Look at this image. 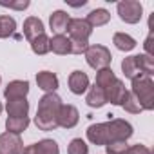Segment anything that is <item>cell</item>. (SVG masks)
<instances>
[{
	"label": "cell",
	"mask_w": 154,
	"mask_h": 154,
	"mask_svg": "<svg viewBox=\"0 0 154 154\" xmlns=\"http://www.w3.org/2000/svg\"><path fill=\"white\" fill-rule=\"evenodd\" d=\"M62 107V100L56 93H45L38 102V111L35 123L40 131H54L58 127V111Z\"/></svg>",
	"instance_id": "1"
},
{
	"label": "cell",
	"mask_w": 154,
	"mask_h": 154,
	"mask_svg": "<svg viewBox=\"0 0 154 154\" xmlns=\"http://www.w3.org/2000/svg\"><path fill=\"white\" fill-rule=\"evenodd\" d=\"M131 93L136 96L143 111H152L154 109V82L150 76H138L132 80Z\"/></svg>",
	"instance_id": "2"
},
{
	"label": "cell",
	"mask_w": 154,
	"mask_h": 154,
	"mask_svg": "<svg viewBox=\"0 0 154 154\" xmlns=\"http://www.w3.org/2000/svg\"><path fill=\"white\" fill-rule=\"evenodd\" d=\"M103 125H105L107 143L109 141H127L134 132L132 125L129 122H125V120H120V118H109V122H105Z\"/></svg>",
	"instance_id": "3"
},
{
	"label": "cell",
	"mask_w": 154,
	"mask_h": 154,
	"mask_svg": "<svg viewBox=\"0 0 154 154\" xmlns=\"http://www.w3.org/2000/svg\"><path fill=\"white\" fill-rule=\"evenodd\" d=\"M85 60L87 63L93 67V69H103V67H109L112 56H111V51L105 47V45H89L87 51H85Z\"/></svg>",
	"instance_id": "4"
},
{
	"label": "cell",
	"mask_w": 154,
	"mask_h": 154,
	"mask_svg": "<svg viewBox=\"0 0 154 154\" xmlns=\"http://www.w3.org/2000/svg\"><path fill=\"white\" fill-rule=\"evenodd\" d=\"M143 8L138 0H123L118 4V15L125 24H138L141 20Z\"/></svg>",
	"instance_id": "5"
},
{
	"label": "cell",
	"mask_w": 154,
	"mask_h": 154,
	"mask_svg": "<svg viewBox=\"0 0 154 154\" xmlns=\"http://www.w3.org/2000/svg\"><path fill=\"white\" fill-rule=\"evenodd\" d=\"M24 143L20 134L4 132L0 134V154H22Z\"/></svg>",
	"instance_id": "6"
},
{
	"label": "cell",
	"mask_w": 154,
	"mask_h": 154,
	"mask_svg": "<svg viewBox=\"0 0 154 154\" xmlns=\"http://www.w3.org/2000/svg\"><path fill=\"white\" fill-rule=\"evenodd\" d=\"M67 33L71 35V38L87 40L91 36V33H93V27L84 18H71L69 24H67Z\"/></svg>",
	"instance_id": "7"
},
{
	"label": "cell",
	"mask_w": 154,
	"mask_h": 154,
	"mask_svg": "<svg viewBox=\"0 0 154 154\" xmlns=\"http://www.w3.org/2000/svg\"><path fill=\"white\" fill-rule=\"evenodd\" d=\"M80 120V114H78V109L74 105H63L60 107L58 111V127H63V129H72Z\"/></svg>",
	"instance_id": "8"
},
{
	"label": "cell",
	"mask_w": 154,
	"mask_h": 154,
	"mask_svg": "<svg viewBox=\"0 0 154 154\" xmlns=\"http://www.w3.org/2000/svg\"><path fill=\"white\" fill-rule=\"evenodd\" d=\"M127 94H129V91L125 89V84H123L122 80H118V78H116V82H114L112 85H109V87L105 89V98H107V102H111L112 105H123Z\"/></svg>",
	"instance_id": "9"
},
{
	"label": "cell",
	"mask_w": 154,
	"mask_h": 154,
	"mask_svg": "<svg viewBox=\"0 0 154 154\" xmlns=\"http://www.w3.org/2000/svg\"><path fill=\"white\" fill-rule=\"evenodd\" d=\"M22 154H60V149L54 140H42L38 143L27 145Z\"/></svg>",
	"instance_id": "10"
},
{
	"label": "cell",
	"mask_w": 154,
	"mask_h": 154,
	"mask_svg": "<svg viewBox=\"0 0 154 154\" xmlns=\"http://www.w3.org/2000/svg\"><path fill=\"white\" fill-rule=\"evenodd\" d=\"M69 89L72 94H82L89 89V76L84 71H72L69 74Z\"/></svg>",
	"instance_id": "11"
},
{
	"label": "cell",
	"mask_w": 154,
	"mask_h": 154,
	"mask_svg": "<svg viewBox=\"0 0 154 154\" xmlns=\"http://www.w3.org/2000/svg\"><path fill=\"white\" fill-rule=\"evenodd\" d=\"M29 93V82L26 80H13L8 84L6 91H4V96L8 100H17V98H26Z\"/></svg>",
	"instance_id": "12"
},
{
	"label": "cell",
	"mask_w": 154,
	"mask_h": 154,
	"mask_svg": "<svg viewBox=\"0 0 154 154\" xmlns=\"http://www.w3.org/2000/svg\"><path fill=\"white\" fill-rule=\"evenodd\" d=\"M8 114L9 118H24L29 112V102L26 98H17V100H8Z\"/></svg>",
	"instance_id": "13"
},
{
	"label": "cell",
	"mask_w": 154,
	"mask_h": 154,
	"mask_svg": "<svg viewBox=\"0 0 154 154\" xmlns=\"http://www.w3.org/2000/svg\"><path fill=\"white\" fill-rule=\"evenodd\" d=\"M36 84L42 91L45 93H54L58 89V78H56V74L51 72V71H42L36 74Z\"/></svg>",
	"instance_id": "14"
},
{
	"label": "cell",
	"mask_w": 154,
	"mask_h": 154,
	"mask_svg": "<svg viewBox=\"0 0 154 154\" xmlns=\"http://www.w3.org/2000/svg\"><path fill=\"white\" fill-rule=\"evenodd\" d=\"M40 35H44V22L40 18H36V17L26 18V22H24V36L31 42L33 38H36Z\"/></svg>",
	"instance_id": "15"
},
{
	"label": "cell",
	"mask_w": 154,
	"mask_h": 154,
	"mask_svg": "<svg viewBox=\"0 0 154 154\" xmlns=\"http://www.w3.org/2000/svg\"><path fill=\"white\" fill-rule=\"evenodd\" d=\"M69 15L65 11H54L49 17V26L56 35H62L63 31H67V24H69Z\"/></svg>",
	"instance_id": "16"
},
{
	"label": "cell",
	"mask_w": 154,
	"mask_h": 154,
	"mask_svg": "<svg viewBox=\"0 0 154 154\" xmlns=\"http://www.w3.org/2000/svg\"><path fill=\"white\" fill-rule=\"evenodd\" d=\"M49 51L54 54H69L71 53V40L63 35H56L49 38Z\"/></svg>",
	"instance_id": "17"
},
{
	"label": "cell",
	"mask_w": 154,
	"mask_h": 154,
	"mask_svg": "<svg viewBox=\"0 0 154 154\" xmlns=\"http://www.w3.org/2000/svg\"><path fill=\"white\" fill-rule=\"evenodd\" d=\"M85 102H87L89 107H96V109H98V107H103V105L107 103L105 91H103L102 87H98V85H93V87L89 89V93H87Z\"/></svg>",
	"instance_id": "18"
},
{
	"label": "cell",
	"mask_w": 154,
	"mask_h": 154,
	"mask_svg": "<svg viewBox=\"0 0 154 154\" xmlns=\"http://www.w3.org/2000/svg\"><path fill=\"white\" fill-rule=\"evenodd\" d=\"M87 138L91 143L94 145H105L107 138H105V125L103 123H93L87 127Z\"/></svg>",
	"instance_id": "19"
},
{
	"label": "cell",
	"mask_w": 154,
	"mask_h": 154,
	"mask_svg": "<svg viewBox=\"0 0 154 154\" xmlns=\"http://www.w3.org/2000/svg\"><path fill=\"white\" fill-rule=\"evenodd\" d=\"M122 71H123V74L127 76V78H131V80L138 78V76H145V74L140 71L138 56H129V58H125V60L122 62Z\"/></svg>",
	"instance_id": "20"
},
{
	"label": "cell",
	"mask_w": 154,
	"mask_h": 154,
	"mask_svg": "<svg viewBox=\"0 0 154 154\" xmlns=\"http://www.w3.org/2000/svg\"><path fill=\"white\" fill-rule=\"evenodd\" d=\"M114 82H116V76H114V72H112L111 67H103V69H100V71L96 72V82H94V85L102 87L103 91H105L109 85H112Z\"/></svg>",
	"instance_id": "21"
},
{
	"label": "cell",
	"mask_w": 154,
	"mask_h": 154,
	"mask_svg": "<svg viewBox=\"0 0 154 154\" xmlns=\"http://www.w3.org/2000/svg\"><path fill=\"white\" fill-rule=\"evenodd\" d=\"M111 20V15L107 9H93L89 15H87V22L91 27H100V26H105L107 22Z\"/></svg>",
	"instance_id": "22"
},
{
	"label": "cell",
	"mask_w": 154,
	"mask_h": 154,
	"mask_svg": "<svg viewBox=\"0 0 154 154\" xmlns=\"http://www.w3.org/2000/svg\"><path fill=\"white\" fill-rule=\"evenodd\" d=\"M112 44L120 49V51H132L136 47V40L131 36V35H125V33H116L112 36Z\"/></svg>",
	"instance_id": "23"
},
{
	"label": "cell",
	"mask_w": 154,
	"mask_h": 154,
	"mask_svg": "<svg viewBox=\"0 0 154 154\" xmlns=\"http://www.w3.org/2000/svg\"><path fill=\"white\" fill-rule=\"evenodd\" d=\"M29 125V118L24 116V118H8L6 120V129L8 132H13V134H20L27 129Z\"/></svg>",
	"instance_id": "24"
},
{
	"label": "cell",
	"mask_w": 154,
	"mask_h": 154,
	"mask_svg": "<svg viewBox=\"0 0 154 154\" xmlns=\"http://www.w3.org/2000/svg\"><path fill=\"white\" fill-rule=\"evenodd\" d=\"M31 49H33L35 54H45L49 51V38H47V35L44 33V35L33 38L31 40Z\"/></svg>",
	"instance_id": "25"
},
{
	"label": "cell",
	"mask_w": 154,
	"mask_h": 154,
	"mask_svg": "<svg viewBox=\"0 0 154 154\" xmlns=\"http://www.w3.org/2000/svg\"><path fill=\"white\" fill-rule=\"evenodd\" d=\"M17 22L11 17H0V38H8L15 33Z\"/></svg>",
	"instance_id": "26"
},
{
	"label": "cell",
	"mask_w": 154,
	"mask_h": 154,
	"mask_svg": "<svg viewBox=\"0 0 154 154\" xmlns=\"http://www.w3.org/2000/svg\"><path fill=\"white\" fill-rule=\"evenodd\" d=\"M138 56V65H140V71L145 74V76H150L154 72V58L149 56V54H136Z\"/></svg>",
	"instance_id": "27"
},
{
	"label": "cell",
	"mask_w": 154,
	"mask_h": 154,
	"mask_svg": "<svg viewBox=\"0 0 154 154\" xmlns=\"http://www.w3.org/2000/svg\"><path fill=\"white\" fill-rule=\"evenodd\" d=\"M87 152H89V147L82 138H74L67 147V154H87Z\"/></svg>",
	"instance_id": "28"
},
{
	"label": "cell",
	"mask_w": 154,
	"mask_h": 154,
	"mask_svg": "<svg viewBox=\"0 0 154 154\" xmlns=\"http://www.w3.org/2000/svg\"><path fill=\"white\" fill-rule=\"evenodd\" d=\"M127 112H131V114H140L143 109H141V105H140V102L136 100V96L132 94V93H129L127 94V98H125V102H123V105H122Z\"/></svg>",
	"instance_id": "29"
},
{
	"label": "cell",
	"mask_w": 154,
	"mask_h": 154,
	"mask_svg": "<svg viewBox=\"0 0 154 154\" xmlns=\"http://www.w3.org/2000/svg\"><path fill=\"white\" fill-rule=\"evenodd\" d=\"M107 154H125L127 152V141H109L105 145Z\"/></svg>",
	"instance_id": "30"
},
{
	"label": "cell",
	"mask_w": 154,
	"mask_h": 154,
	"mask_svg": "<svg viewBox=\"0 0 154 154\" xmlns=\"http://www.w3.org/2000/svg\"><path fill=\"white\" fill-rule=\"evenodd\" d=\"M71 40V53L72 54H85L87 47H89V42L87 40H78V38H69Z\"/></svg>",
	"instance_id": "31"
},
{
	"label": "cell",
	"mask_w": 154,
	"mask_h": 154,
	"mask_svg": "<svg viewBox=\"0 0 154 154\" xmlns=\"http://www.w3.org/2000/svg\"><path fill=\"white\" fill-rule=\"evenodd\" d=\"M0 6L11 8V9H26L29 8V0H20V2H4V0H0Z\"/></svg>",
	"instance_id": "32"
},
{
	"label": "cell",
	"mask_w": 154,
	"mask_h": 154,
	"mask_svg": "<svg viewBox=\"0 0 154 154\" xmlns=\"http://www.w3.org/2000/svg\"><path fill=\"white\" fill-rule=\"evenodd\" d=\"M125 154H150V150L145 147V145H132V147H129L127 149V152Z\"/></svg>",
	"instance_id": "33"
},
{
	"label": "cell",
	"mask_w": 154,
	"mask_h": 154,
	"mask_svg": "<svg viewBox=\"0 0 154 154\" xmlns=\"http://www.w3.org/2000/svg\"><path fill=\"white\" fill-rule=\"evenodd\" d=\"M152 38H154V36H152V31H150V35L147 36V40H145V44H143V45H145V51H147L145 54H149V56H154V45H152Z\"/></svg>",
	"instance_id": "34"
},
{
	"label": "cell",
	"mask_w": 154,
	"mask_h": 154,
	"mask_svg": "<svg viewBox=\"0 0 154 154\" xmlns=\"http://www.w3.org/2000/svg\"><path fill=\"white\" fill-rule=\"evenodd\" d=\"M0 112H2V103H0Z\"/></svg>",
	"instance_id": "35"
},
{
	"label": "cell",
	"mask_w": 154,
	"mask_h": 154,
	"mask_svg": "<svg viewBox=\"0 0 154 154\" xmlns=\"http://www.w3.org/2000/svg\"><path fill=\"white\" fill-rule=\"evenodd\" d=\"M0 82H2V78H0Z\"/></svg>",
	"instance_id": "36"
}]
</instances>
